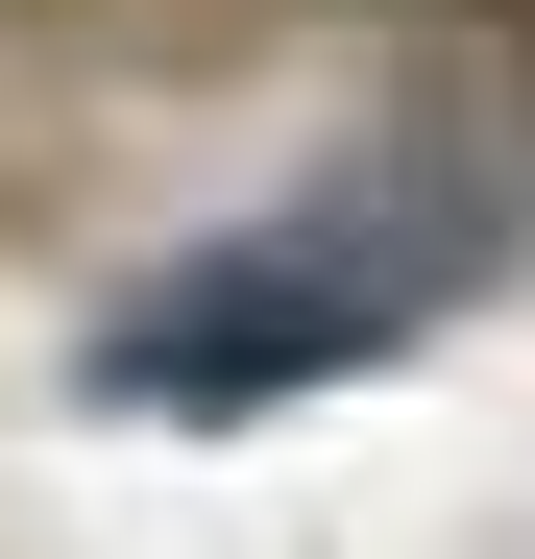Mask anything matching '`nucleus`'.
<instances>
[{
  "instance_id": "nucleus-1",
  "label": "nucleus",
  "mask_w": 535,
  "mask_h": 559,
  "mask_svg": "<svg viewBox=\"0 0 535 559\" xmlns=\"http://www.w3.org/2000/svg\"><path fill=\"white\" fill-rule=\"evenodd\" d=\"M487 267H511V146L487 122H390V146H341L317 195L170 243L98 317V390L122 414H293V390H341V365L438 341Z\"/></svg>"
}]
</instances>
